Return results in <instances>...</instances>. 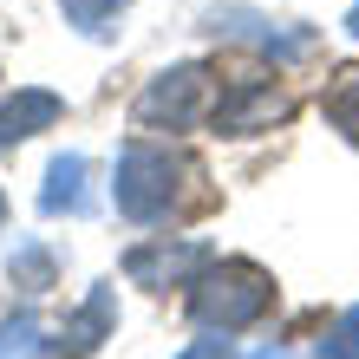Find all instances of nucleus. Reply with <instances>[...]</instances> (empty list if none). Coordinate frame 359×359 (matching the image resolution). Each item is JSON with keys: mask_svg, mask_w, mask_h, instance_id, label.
<instances>
[{"mask_svg": "<svg viewBox=\"0 0 359 359\" xmlns=\"http://www.w3.org/2000/svg\"><path fill=\"white\" fill-rule=\"evenodd\" d=\"M59 92H39V86H27V92H7L0 98V151H13V144H27L33 131H53L59 124Z\"/></svg>", "mask_w": 359, "mask_h": 359, "instance_id": "nucleus-7", "label": "nucleus"}, {"mask_svg": "<svg viewBox=\"0 0 359 359\" xmlns=\"http://www.w3.org/2000/svg\"><path fill=\"white\" fill-rule=\"evenodd\" d=\"M111 327H118V301H111V287H92L86 301L66 313V327L46 340V353H53V359H92L104 340H111Z\"/></svg>", "mask_w": 359, "mask_h": 359, "instance_id": "nucleus-6", "label": "nucleus"}, {"mask_svg": "<svg viewBox=\"0 0 359 359\" xmlns=\"http://www.w3.org/2000/svg\"><path fill=\"white\" fill-rule=\"evenodd\" d=\"M203 98H209V72L203 66H170L137 98V124H151V131H189L203 118Z\"/></svg>", "mask_w": 359, "mask_h": 359, "instance_id": "nucleus-3", "label": "nucleus"}, {"mask_svg": "<svg viewBox=\"0 0 359 359\" xmlns=\"http://www.w3.org/2000/svg\"><path fill=\"white\" fill-rule=\"evenodd\" d=\"M346 33H353V39H359V7H353V13H346Z\"/></svg>", "mask_w": 359, "mask_h": 359, "instance_id": "nucleus-15", "label": "nucleus"}, {"mask_svg": "<svg viewBox=\"0 0 359 359\" xmlns=\"http://www.w3.org/2000/svg\"><path fill=\"white\" fill-rule=\"evenodd\" d=\"M216 131L229 137H248V131H268V124H281L287 118V92L274 86V79H236L222 98H216Z\"/></svg>", "mask_w": 359, "mask_h": 359, "instance_id": "nucleus-4", "label": "nucleus"}, {"mask_svg": "<svg viewBox=\"0 0 359 359\" xmlns=\"http://www.w3.org/2000/svg\"><path fill=\"white\" fill-rule=\"evenodd\" d=\"M7 274H13V287L20 294H46V287H59V262H53V248L46 242H13V262H7Z\"/></svg>", "mask_w": 359, "mask_h": 359, "instance_id": "nucleus-9", "label": "nucleus"}, {"mask_svg": "<svg viewBox=\"0 0 359 359\" xmlns=\"http://www.w3.org/2000/svg\"><path fill=\"white\" fill-rule=\"evenodd\" d=\"M46 346H39V320L27 307L20 313H7V320H0V359H39Z\"/></svg>", "mask_w": 359, "mask_h": 359, "instance_id": "nucleus-12", "label": "nucleus"}, {"mask_svg": "<svg viewBox=\"0 0 359 359\" xmlns=\"http://www.w3.org/2000/svg\"><path fill=\"white\" fill-rule=\"evenodd\" d=\"M59 7H66V27H79L86 39H111L131 0H59Z\"/></svg>", "mask_w": 359, "mask_h": 359, "instance_id": "nucleus-10", "label": "nucleus"}, {"mask_svg": "<svg viewBox=\"0 0 359 359\" xmlns=\"http://www.w3.org/2000/svg\"><path fill=\"white\" fill-rule=\"evenodd\" d=\"M274 301V281L268 268L255 262H209L196 281H189V313L209 327V333H242L255 327Z\"/></svg>", "mask_w": 359, "mask_h": 359, "instance_id": "nucleus-1", "label": "nucleus"}, {"mask_svg": "<svg viewBox=\"0 0 359 359\" xmlns=\"http://www.w3.org/2000/svg\"><path fill=\"white\" fill-rule=\"evenodd\" d=\"M313 353H320V359H359V307H346L340 320L313 340Z\"/></svg>", "mask_w": 359, "mask_h": 359, "instance_id": "nucleus-13", "label": "nucleus"}, {"mask_svg": "<svg viewBox=\"0 0 359 359\" xmlns=\"http://www.w3.org/2000/svg\"><path fill=\"white\" fill-rule=\"evenodd\" d=\"M189 163L163 144H124L118 151V177H111V203L124 222H163L183 196Z\"/></svg>", "mask_w": 359, "mask_h": 359, "instance_id": "nucleus-2", "label": "nucleus"}, {"mask_svg": "<svg viewBox=\"0 0 359 359\" xmlns=\"http://www.w3.org/2000/svg\"><path fill=\"white\" fill-rule=\"evenodd\" d=\"M86 177H92V163L79 157V151L53 157V163H46V189H39V209H46V216H86V209H92Z\"/></svg>", "mask_w": 359, "mask_h": 359, "instance_id": "nucleus-8", "label": "nucleus"}, {"mask_svg": "<svg viewBox=\"0 0 359 359\" xmlns=\"http://www.w3.org/2000/svg\"><path fill=\"white\" fill-rule=\"evenodd\" d=\"M0 222H7V196H0Z\"/></svg>", "mask_w": 359, "mask_h": 359, "instance_id": "nucleus-16", "label": "nucleus"}, {"mask_svg": "<svg viewBox=\"0 0 359 359\" xmlns=\"http://www.w3.org/2000/svg\"><path fill=\"white\" fill-rule=\"evenodd\" d=\"M216 262L203 242H137L131 255H124V274H131L137 287H189L196 274Z\"/></svg>", "mask_w": 359, "mask_h": 359, "instance_id": "nucleus-5", "label": "nucleus"}, {"mask_svg": "<svg viewBox=\"0 0 359 359\" xmlns=\"http://www.w3.org/2000/svg\"><path fill=\"white\" fill-rule=\"evenodd\" d=\"M327 118H333V131H346L359 144V66L333 79V92H327Z\"/></svg>", "mask_w": 359, "mask_h": 359, "instance_id": "nucleus-11", "label": "nucleus"}, {"mask_svg": "<svg viewBox=\"0 0 359 359\" xmlns=\"http://www.w3.org/2000/svg\"><path fill=\"white\" fill-rule=\"evenodd\" d=\"M183 359H236V346L229 340H196V346H183Z\"/></svg>", "mask_w": 359, "mask_h": 359, "instance_id": "nucleus-14", "label": "nucleus"}]
</instances>
